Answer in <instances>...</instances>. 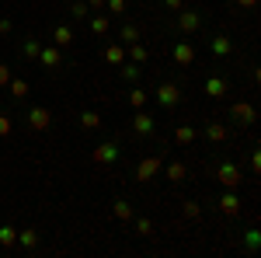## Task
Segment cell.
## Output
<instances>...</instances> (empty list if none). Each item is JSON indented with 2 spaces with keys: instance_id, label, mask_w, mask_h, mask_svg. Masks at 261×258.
I'll use <instances>...</instances> for the list:
<instances>
[{
  "instance_id": "6da1fadb",
  "label": "cell",
  "mask_w": 261,
  "mask_h": 258,
  "mask_svg": "<svg viewBox=\"0 0 261 258\" xmlns=\"http://www.w3.org/2000/svg\"><path fill=\"white\" fill-rule=\"evenodd\" d=\"M216 181H220L223 189H241V168L233 164V160H223V164H216Z\"/></svg>"
},
{
  "instance_id": "7a4b0ae2",
  "label": "cell",
  "mask_w": 261,
  "mask_h": 258,
  "mask_svg": "<svg viewBox=\"0 0 261 258\" xmlns=\"http://www.w3.org/2000/svg\"><path fill=\"white\" fill-rule=\"evenodd\" d=\"M161 168H164V150H161V154H150V157H143V160H140V168H136V181H153L157 175H161Z\"/></svg>"
},
{
  "instance_id": "3957f363",
  "label": "cell",
  "mask_w": 261,
  "mask_h": 258,
  "mask_svg": "<svg viewBox=\"0 0 261 258\" xmlns=\"http://www.w3.org/2000/svg\"><path fill=\"white\" fill-rule=\"evenodd\" d=\"M157 105H164V108H178L181 105V87L174 84V80L157 84Z\"/></svg>"
},
{
  "instance_id": "277c9868",
  "label": "cell",
  "mask_w": 261,
  "mask_h": 258,
  "mask_svg": "<svg viewBox=\"0 0 261 258\" xmlns=\"http://www.w3.org/2000/svg\"><path fill=\"white\" fill-rule=\"evenodd\" d=\"M133 133H136V136H153V133H157V119H153L150 112L136 108V115H133Z\"/></svg>"
},
{
  "instance_id": "5b68a950",
  "label": "cell",
  "mask_w": 261,
  "mask_h": 258,
  "mask_svg": "<svg viewBox=\"0 0 261 258\" xmlns=\"http://www.w3.org/2000/svg\"><path fill=\"white\" fill-rule=\"evenodd\" d=\"M178 28L185 32V35H195V32L202 28L199 11H188V7H181V11H178Z\"/></svg>"
},
{
  "instance_id": "8992f818",
  "label": "cell",
  "mask_w": 261,
  "mask_h": 258,
  "mask_svg": "<svg viewBox=\"0 0 261 258\" xmlns=\"http://www.w3.org/2000/svg\"><path fill=\"white\" fill-rule=\"evenodd\" d=\"M119 143H112V139H108V143H101V147H94V154H91V157H94V164H115V160H119Z\"/></svg>"
},
{
  "instance_id": "52a82bcc",
  "label": "cell",
  "mask_w": 261,
  "mask_h": 258,
  "mask_svg": "<svg viewBox=\"0 0 261 258\" xmlns=\"http://www.w3.org/2000/svg\"><path fill=\"white\" fill-rule=\"evenodd\" d=\"M28 126H32L35 133H42V129H49V126H53V115H49V108H42V105H35V108H28Z\"/></svg>"
},
{
  "instance_id": "ba28073f",
  "label": "cell",
  "mask_w": 261,
  "mask_h": 258,
  "mask_svg": "<svg viewBox=\"0 0 261 258\" xmlns=\"http://www.w3.org/2000/svg\"><path fill=\"white\" fill-rule=\"evenodd\" d=\"M220 213L223 217H241V196H237L233 189H226L220 196Z\"/></svg>"
},
{
  "instance_id": "9c48e42d",
  "label": "cell",
  "mask_w": 261,
  "mask_h": 258,
  "mask_svg": "<svg viewBox=\"0 0 261 258\" xmlns=\"http://www.w3.org/2000/svg\"><path fill=\"white\" fill-rule=\"evenodd\" d=\"M230 115L241 122V126H251V122L258 119V112H254V105H251V101H237V105L230 108Z\"/></svg>"
},
{
  "instance_id": "30bf717a",
  "label": "cell",
  "mask_w": 261,
  "mask_h": 258,
  "mask_svg": "<svg viewBox=\"0 0 261 258\" xmlns=\"http://www.w3.org/2000/svg\"><path fill=\"white\" fill-rule=\"evenodd\" d=\"M39 63H42V66H49V70H56V66L63 63L60 45H42V49H39Z\"/></svg>"
},
{
  "instance_id": "8fae6325",
  "label": "cell",
  "mask_w": 261,
  "mask_h": 258,
  "mask_svg": "<svg viewBox=\"0 0 261 258\" xmlns=\"http://www.w3.org/2000/svg\"><path fill=\"white\" fill-rule=\"evenodd\" d=\"M101 60L112 63V66H122V63H125V45H119V42H108V45H105V53H101Z\"/></svg>"
},
{
  "instance_id": "7c38bea8",
  "label": "cell",
  "mask_w": 261,
  "mask_h": 258,
  "mask_svg": "<svg viewBox=\"0 0 261 258\" xmlns=\"http://www.w3.org/2000/svg\"><path fill=\"white\" fill-rule=\"evenodd\" d=\"M171 56L178 66H188V63H195V49H192V42H178L174 49H171Z\"/></svg>"
},
{
  "instance_id": "4fadbf2b",
  "label": "cell",
  "mask_w": 261,
  "mask_h": 258,
  "mask_svg": "<svg viewBox=\"0 0 261 258\" xmlns=\"http://www.w3.org/2000/svg\"><path fill=\"white\" fill-rule=\"evenodd\" d=\"M226 91H230V84H226V77H216V74H213V77L205 80V95H209V98H223Z\"/></svg>"
},
{
  "instance_id": "5bb4252c",
  "label": "cell",
  "mask_w": 261,
  "mask_h": 258,
  "mask_svg": "<svg viewBox=\"0 0 261 258\" xmlns=\"http://www.w3.org/2000/svg\"><path fill=\"white\" fill-rule=\"evenodd\" d=\"M226 136H230V129H226L223 122H209V126H205V139H209V143H223Z\"/></svg>"
},
{
  "instance_id": "9a60e30c",
  "label": "cell",
  "mask_w": 261,
  "mask_h": 258,
  "mask_svg": "<svg viewBox=\"0 0 261 258\" xmlns=\"http://www.w3.org/2000/svg\"><path fill=\"white\" fill-rule=\"evenodd\" d=\"M164 175H167V181H185V175H188V168H185V160H171L167 168H161Z\"/></svg>"
},
{
  "instance_id": "2e32d148",
  "label": "cell",
  "mask_w": 261,
  "mask_h": 258,
  "mask_svg": "<svg viewBox=\"0 0 261 258\" xmlns=\"http://www.w3.org/2000/svg\"><path fill=\"white\" fill-rule=\"evenodd\" d=\"M53 42H56L60 49L73 45V28H70V25H56V32H53Z\"/></svg>"
},
{
  "instance_id": "e0dca14e",
  "label": "cell",
  "mask_w": 261,
  "mask_h": 258,
  "mask_svg": "<svg viewBox=\"0 0 261 258\" xmlns=\"http://www.w3.org/2000/svg\"><path fill=\"white\" fill-rule=\"evenodd\" d=\"M195 136H199V129H195V126H178V129H174V143H181V147L195 143Z\"/></svg>"
},
{
  "instance_id": "ac0fdd59",
  "label": "cell",
  "mask_w": 261,
  "mask_h": 258,
  "mask_svg": "<svg viewBox=\"0 0 261 258\" xmlns=\"http://www.w3.org/2000/svg\"><path fill=\"white\" fill-rule=\"evenodd\" d=\"M0 248H18V227H11V223L0 227Z\"/></svg>"
},
{
  "instance_id": "d6986e66",
  "label": "cell",
  "mask_w": 261,
  "mask_h": 258,
  "mask_svg": "<svg viewBox=\"0 0 261 258\" xmlns=\"http://www.w3.org/2000/svg\"><path fill=\"white\" fill-rule=\"evenodd\" d=\"M129 53H125V60H133V63H146L150 60V53H146V45L143 42H133V45H125Z\"/></svg>"
},
{
  "instance_id": "ffe728a7",
  "label": "cell",
  "mask_w": 261,
  "mask_h": 258,
  "mask_svg": "<svg viewBox=\"0 0 261 258\" xmlns=\"http://www.w3.org/2000/svg\"><path fill=\"white\" fill-rule=\"evenodd\" d=\"M112 213H115V220L129 223V220H133V206H129L125 199H115V202H112Z\"/></svg>"
},
{
  "instance_id": "44dd1931",
  "label": "cell",
  "mask_w": 261,
  "mask_h": 258,
  "mask_svg": "<svg viewBox=\"0 0 261 258\" xmlns=\"http://www.w3.org/2000/svg\"><path fill=\"white\" fill-rule=\"evenodd\" d=\"M81 126H84V129H98V126H101V112H98V108H84V112H81Z\"/></svg>"
},
{
  "instance_id": "7402d4cb",
  "label": "cell",
  "mask_w": 261,
  "mask_h": 258,
  "mask_svg": "<svg viewBox=\"0 0 261 258\" xmlns=\"http://www.w3.org/2000/svg\"><path fill=\"white\" fill-rule=\"evenodd\" d=\"M7 87H11V98H14V101H21V98H28V80H14V77H11V80H7Z\"/></svg>"
},
{
  "instance_id": "603a6c76",
  "label": "cell",
  "mask_w": 261,
  "mask_h": 258,
  "mask_svg": "<svg viewBox=\"0 0 261 258\" xmlns=\"http://www.w3.org/2000/svg\"><path fill=\"white\" fill-rule=\"evenodd\" d=\"M87 28H91L94 35H108V28H112V25H108L105 14H94V18H87Z\"/></svg>"
},
{
  "instance_id": "cb8c5ba5",
  "label": "cell",
  "mask_w": 261,
  "mask_h": 258,
  "mask_svg": "<svg viewBox=\"0 0 261 258\" xmlns=\"http://www.w3.org/2000/svg\"><path fill=\"white\" fill-rule=\"evenodd\" d=\"M213 53H216V56H230V53H233V42L226 39V35H216V39H213Z\"/></svg>"
},
{
  "instance_id": "d4e9b609",
  "label": "cell",
  "mask_w": 261,
  "mask_h": 258,
  "mask_svg": "<svg viewBox=\"0 0 261 258\" xmlns=\"http://www.w3.org/2000/svg\"><path fill=\"white\" fill-rule=\"evenodd\" d=\"M122 80H129V84H136L140 80V63H122Z\"/></svg>"
},
{
  "instance_id": "484cf974",
  "label": "cell",
  "mask_w": 261,
  "mask_h": 258,
  "mask_svg": "<svg viewBox=\"0 0 261 258\" xmlns=\"http://www.w3.org/2000/svg\"><path fill=\"white\" fill-rule=\"evenodd\" d=\"M18 244L21 248H39V234L35 230H18Z\"/></svg>"
},
{
  "instance_id": "4316f807",
  "label": "cell",
  "mask_w": 261,
  "mask_h": 258,
  "mask_svg": "<svg viewBox=\"0 0 261 258\" xmlns=\"http://www.w3.org/2000/svg\"><path fill=\"white\" fill-rule=\"evenodd\" d=\"M146 98H150V95H146L143 87H133V91H129V108H143Z\"/></svg>"
},
{
  "instance_id": "83f0119b",
  "label": "cell",
  "mask_w": 261,
  "mask_h": 258,
  "mask_svg": "<svg viewBox=\"0 0 261 258\" xmlns=\"http://www.w3.org/2000/svg\"><path fill=\"white\" fill-rule=\"evenodd\" d=\"M119 39H122V45H133V42H140V28H136V25H125Z\"/></svg>"
},
{
  "instance_id": "f1b7e54d",
  "label": "cell",
  "mask_w": 261,
  "mask_h": 258,
  "mask_svg": "<svg viewBox=\"0 0 261 258\" xmlns=\"http://www.w3.org/2000/svg\"><path fill=\"white\" fill-rule=\"evenodd\" d=\"M24 60H39V49H42V42L39 39H24Z\"/></svg>"
},
{
  "instance_id": "f546056e",
  "label": "cell",
  "mask_w": 261,
  "mask_h": 258,
  "mask_svg": "<svg viewBox=\"0 0 261 258\" xmlns=\"http://www.w3.org/2000/svg\"><path fill=\"white\" fill-rule=\"evenodd\" d=\"M136 234H143V238H150V234H153V220L140 217V220H136Z\"/></svg>"
},
{
  "instance_id": "4dcf8cb0",
  "label": "cell",
  "mask_w": 261,
  "mask_h": 258,
  "mask_svg": "<svg viewBox=\"0 0 261 258\" xmlns=\"http://www.w3.org/2000/svg\"><path fill=\"white\" fill-rule=\"evenodd\" d=\"M258 244H261V234H258V230H247V234H244V248H247V251H254Z\"/></svg>"
},
{
  "instance_id": "1f68e13d",
  "label": "cell",
  "mask_w": 261,
  "mask_h": 258,
  "mask_svg": "<svg viewBox=\"0 0 261 258\" xmlns=\"http://www.w3.org/2000/svg\"><path fill=\"white\" fill-rule=\"evenodd\" d=\"M73 18H77V21H87V18H91V7H87L84 0H77V4H73Z\"/></svg>"
},
{
  "instance_id": "d6a6232c",
  "label": "cell",
  "mask_w": 261,
  "mask_h": 258,
  "mask_svg": "<svg viewBox=\"0 0 261 258\" xmlns=\"http://www.w3.org/2000/svg\"><path fill=\"white\" fill-rule=\"evenodd\" d=\"M181 213H185L188 220H199V202H185V206H181Z\"/></svg>"
},
{
  "instance_id": "836d02e7",
  "label": "cell",
  "mask_w": 261,
  "mask_h": 258,
  "mask_svg": "<svg viewBox=\"0 0 261 258\" xmlns=\"http://www.w3.org/2000/svg\"><path fill=\"white\" fill-rule=\"evenodd\" d=\"M105 7H108L112 14H122V11H125V0H105Z\"/></svg>"
},
{
  "instance_id": "e575fe53",
  "label": "cell",
  "mask_w": 261,
  "mask_h": 258,
  "mask_svg": "<svg viewBox=\"0 0 261 258\" xmlns=\"http://www.w3.org/2000/svg\"><path fill=\"white\" fill-rule=\"evenodd\" d=\"M7 80H11V66L0 63V87H7Z\"/></svg>"
},
{
  "instance_id": "d590c367",
  "label": "cell",
  "mask_w": 261,
  "mask_h": 258,
  "mask_svg": "<svg viewBox=\"0 0 261 258\" xmlns=\"http://www.w3.org/2000/svg\"><path fill=\"white\" fill-rule=\"evenodd\" d=\"M251 171H254V175H258V171H261V154H258V150L251 154Z\"/></svg>"
},
{
  "instance_id": "8d00e7d4",
  "label": "cell",
  "mask_w": 261,
  "mask_h": 258,
  "mask_svg": "<svg viewBox=\"0 0 261 258\" xmlns=\"http://www.w3.org/2000/svg\"><path fill=\"white\" fill-rule=\"evenodd\" d=\"M7 133H11V119H7V115H0V136H7Z\"/></svg>"
},
{
  "instance_id": "74e56055",
  "label": "cell",
  "mask_w": 261,
  "mask_h": 258,
  "mask_svg": "<svg viewBox=\"0 0 261 258\" xmlns=\"http://www.w3.org/2000/svg\"><path fill=\"white\" fill-rule=\"evenodd\" d=\"M0 35H11V18H0Z\"/></svg>"
},
{
  "instance_id": "f35d334b",
  "label": "cell",
  "mask_w": 261,
  "mask_h": 258,
  "mask_svg": "<svg viewBox=\"0 0 261 258\" xmlns=\"http://www.w3.org/2000/svg\"><path fill=\"white\" fill-rule=\"evenodd\" d=\"M84 4H87L91 11H105V0H84Z\"/></svg>"
},
{
  "instance_id": "ab89813d",
  "label": "cell",
  "mask_w": 261,
  "mask_h": 258,
  "mask_svg": "<svg viewBox=\"0 0 261 258\" xmlns=\"http://www.w3.org/2000/svg\"><path fill=\"white\" fill-rule=\"evenodd\" d=\"M254 4L258 0H237V7H244V11H254Z\"/></svg>"
},
{
  "instance_id": "60d3db41",
  "label": "cell",
  "mask_w": 261,
  "mask_h": 258,
  "mask_svg": "<svg viewBox=\"0 0 261 258\" xmlns=\"http://www.w3.org/2000/svg\"><path fill=\"white\" fill-rule=\"evenodd\" d=\"M164 4H167L171 11H181V7H185V0H164Z\"/></svg>"
}]
</instances>
